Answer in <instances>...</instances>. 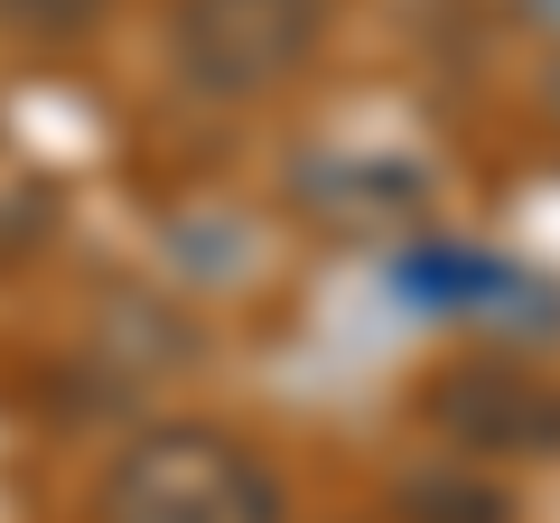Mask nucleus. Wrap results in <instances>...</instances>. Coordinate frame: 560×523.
Masks as SVG:
<instances>
[{
	"label": "nucleus",
	"instance_id": "nucleus-1",
	"mask_svg": "<svg viewBox=\"0 0 560 523\" xmlns=\"http://www.w3.org/2000/svg\"><path fill=\"white\" fill-rule=\"evenodd\" d=\"M94 523H290V486L253 440L168 421V430H140L103 467Z\"/></svg>",
	"mask_w": 560,
	"mask_h": 523
},
{
	"label": "nucleus",
	"instance_id": "nucleus-2",
	"mask_svg": "<svg viewBox=\"0 0 560 523\" xmlns=\"http://www.w3.org/2000/svg\"><path fill=\"white\" fill-rule=\"evenodd\" d=\"M327 20H337V0H178L168 66L206 103H261L318 66Z\"/></svg>",
	"mask_w": 560,
	"mask_h": 523
},
{
	"label": "nucleus",
	"instance_id": "nucleus-3",
	"mask_svg": "<svg viewBox=\"0 0 560 523\" xmlns=\"http://www.w3.org/2000/svg\"><path fill=\"white\" fill-rule=\"evenodd\" d=\"M430 411L467 449H533V458L560 449V383L533 374V364H467L458 383L430 393Z\"/></svg>",
	"mask_w": 560,
	"mask_h": 523
}]
</instances>
